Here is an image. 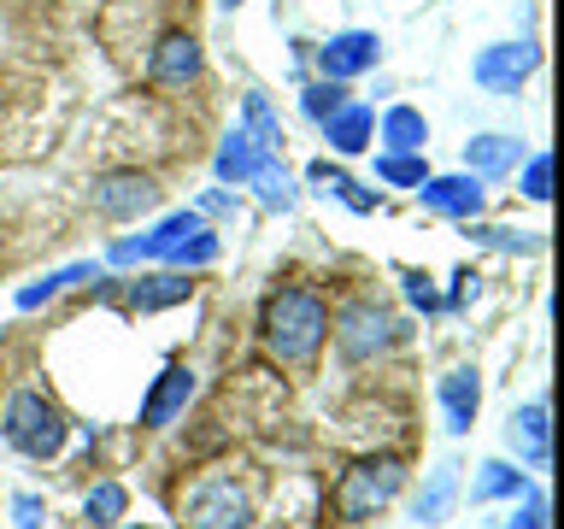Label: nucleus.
I'll return each instance as SVG.
<instances>
[{
	"label": "nucleus",
	"mask_w": 564,
	"mask_h": 529,
	"mask_svg": "<svg viewBox=\"0 0 564 529\" xmlns=\"http://www.w3.org/2000/svg\"><path fill=\"white\" fill-rule=\"evenodd\" d=\"M259 335H264V353H271L276 365H312L317 347H324L329 335V306L324 294L312 289H276L271 300H264L259 312Z\"/></svg>",
	"instance_id": "nucleus-1"
},
{
	"label": "nucleus",
	"mask_w": 564,
	"mask_h": 529,
	"mask_svg": "<svg viewBox=\"0 0 564 529\" xmlns=\"http://www.w3.org/2000/svg\"><path fill=\"white\" fill-rule=\"evenodd\" d=\"M176 518H183V529H253V494L241 476L206 471L176 494Z\"/></svg>",
	"instance_id": "nucleus-2"
},
{
	"label": "nucleus",
	"mask_w": 564,
	"mask_h": 529,
	"mask_svg": "<svg viewBox=\"0 0 564 529\" xmlns=\"http://www.w3.org/2000/svg\"><path fill=\"white\" fill-rule=\"evenodd\" d=\"M405 488V458L400 453H377V458H359L335 476V518L341 523H365L377 518L382 506H394V494Z\"/></svg>",
	"instance_id": "nucleus-3"
},
{
	"label": "nucleus",
	"mask_w": 564,
	"mask_h": 529,
	"mask_svg": "<svg viewBox=\"0 0 564 529\" xmlns=\"http://www.w3.org/2000/svg\"><path fill=\"white\" fill-rule=\"evenodd\" d=\"M0 435H7V447H18L24 458H53L65 447L70 423H65V412L47 395L18 388V395L7 400V412H0Z\"/></svg>",
	"instance_id": "nucleus-4"
},
{
	"label": "nucleus",
	"mask_w": 564,
	"mask_h": 529,
	"mask_svg": "<svg viewBox=\"0 0 564 529\" xmlns=\"http://www.w3.org/2000/svg\"><path fill=\"white\" fill-rule=\"evenodd\" d=\"M394 335H400V324L377 306V300H347V306L335 312V347H341L347 365L382 359V353L394 347Z\"/></svg>",
	"instance_id": "nucleus-5"
},
{
	"label": "nucleus",
	"mask_w": 564,
	"mask_h": 529,
	"mask_svg": "<svg viewBox=\"0 0 564 529\" xmlns=\"http://www.w3.org/2000/svg\"><path fill=\"white\" fill-rule=\"evenodd\" d=\"M194 395H200V377H194L188 365H165L153 377L148 400H141V430H171V423L194 406Z\"/></svg>",
	"instance_id": "nucleus-6"
},
{
	"label": "nucleus",
	"mask_w": 564,
	"mask_h": 529,
	"mask_svg": "<svg viewBox=\"0 0 564 529\" xmlns=\"http://www.w3.org/2000/svg\"><path fill=\"white\" fill-rule=\"evenodd\" d=\"M541 65V47L535 42H500V47H482L476 53V65H470V77L494 88V95H518L523 77Z\"/></svg>",
	"instance_id": "nucleus-7"
},
{
	"label": "nucleus",
	"mask_w": 564,
	"mask_h": 529,
	"mask_svg": "<svg viewBox=\"0 0 564 529\" xmlns=\"http://www.w3.org/2000/svg\"><path fill=\"white\" fill-rule=\"evenodd\" d=\"M159 206V183L148 171H106L95 176V212L100 218H141Z\"/></svg>",
	"instance_id": "nucleus-8"
},
{
	"label": "nucleus",
	"mask_w": 564,
	"mask_h": 529,
	"mask_svg": "<svg viewBox=\"0 0 564 529\" xmlns=\"http://www.w3.org/2000/svg\"><path fill=\"white\" fill-rule=\"evenodd\" d=\"M417 201L441 212V218H482V206H488V194H482V176H470V171H453V176H423L417 183Z\"/></svg>",
	"instance_id": "nucleus-9"
},
{
	"label": "nucleus",
	"mask_w": 564,
	"mask_h": 529,
	"mask_svg": "<svg viewBox=\"0 0 564 529\" xmlns=\"http://www.w3.org/2000/svg\"><path fill=\"white\" fill-rule=\"evenodd\" d=\"M382 60V42L370 30H341V35H329L324 47H317V71H324L329 83H352V77H365L370 65Z\"/></svg>",
	"instance_id": "nucleus-10"
},
{
	"label": "nucleus",
	"mask_w": 564,
	"mask_h": 529,
	"mask_svg": "<svg viewBox=\"0 0 564 529\" xmlns=\"http://www.w3.org/2000/svg\"><path fill=\"white\" fill-rule=\"evenodd\" d=\"M506 447L518 453V465H529V471H546V465H553V423H546V400L523 406V412H511Z\"/></svg>",
	"instance_id": "nucleus-11"
},
{
	"label": "nucleus",
	"mask_w": 564,
	"mask_h": 529,
	"mask_svg": "<svg viewBox=\"0 0 564 529\" xmlns=\"http://www.w3.org/2000/svg\"><path fill=\"white\" fill-rule=\"evenodd\" d=\"M148 77L159 88H188L200 77V42H194L188 30H171L153 42V60H148Z\"/></svg>",
	"instance_id": "nucleus-12"
},
{
	"label": "nucleus",
	"mask_w": 564,
	"mask_h": 529,
	"mask_svg": "<svg viewBox=\"0 0 564 529\" xmlns=\"http://www.w3.org/2000/svg\"><path fill=\"white\" fill-rule=\"evenodd\" d=\"M435 395H441V412H447V430L470 435L476 412H482V377H476L470 365H458V370H447V377L435 382Z\"/></svg>",
	"instance_id": "nucleus-13"
},
{
	"label": "nucleus",
	"mask_w": 564,
	"mask_h": 529,
	"mask_svg": "<svg viewBox=\"0 0 564 529\" xmlns=\"http://www.w3.org/2000/svg\"><path fill=\"white\" fill-rule=\"evenodd\" d=\"M188 294H194L188 271H148V277H135L130 289H123L130 312H165V306H176V300H188Z\"/></svg>",
	"instance_id": "nucleus-14"
},
{
	"label": "nucleus",
	"mask_w": 564,
	"mask_h": 529,
	"mask_svg": "<svg viewBox=\"0 0 564 529\" xmlns=\"http://www.w3.org/2000/svg\"><path fill=\"white\" fill-rule=\"evenodd\" d=\"M264 159H271V148H259V141L247 136V130H229V136L218 141V159H212V171H218V183H236V188H241L247 176L264 165Z\"/></svg>",
	"instance_id": "nucleus-15"
},
{
	"label": "nucleus",
	"mask_w": 564,
	"mask_h": 529,
	"mask_svg": "<svg viewBox=\"0 0 564 529\" xmlns=\"http://www.w3.org/2000/svg\"><path fill=\"white\" fill-rule=\"evenodd\" d=\"M518 159H523L518 136H476V141H465V171L470 176H506V171H518Z\"/></svg>",
	"instance_id": "nucleus-16"
},
{
	"label": "nucleus",
	"mask_w": 564,
	"mask_h": 529,
	"mask_svg": "<svg viewBox=\"0 0 564 529\" xmlns=\"http://www.w3.org/2000/svg\"><path fill=\"white\" fill-rule=\"evenodd\" d=\"M453 500H458V465H453V458H441V465L430 471V483H423V494H417L412 518H417L423 529H435V523H447Z\"/></svg>",
	"instance_id": "nucleus-17"
},
{
	"label": "nucleus",
	"mask_w": 564,
	"mask_h": 529,
	"mask_svg": "<svg viewBox=\"0 0 564 529\" xmlns=\"http://www.w3.org/2000/svg\"><path fill=\"white\" fill-rule=\"evenodd\" d=\"M324 136H329V148H335V153H365V148H370V136H377V118H370V106L347 100L341 112H329V118H324Z\"/></svg>",
	"instance_id": "nucleus-18"
},
{
	"label": "nucleus",
	"mask_w": 564,
	"mask_h": 529,
	"mask_svg": "<svg viewBox=\"0 0 564 529\" xmlns=\"http://www.w3.org/2000/svg\"><path fill=\"white\" fill-rule=\"evenodd\" d=\"M529 488V476L518 465H506V458H488V465H476V483H470V500L488 506V500H518Z\"/></svg>",
	"instance_id": "nucleus-19"
},
{
	"label": "nucleus",
	"mask_w": 564,
	"mask_h": 529,
	"mask_svg": "<svg viewBox=\"0 0 564 529\" xmlns=\"http://www.w3.org/2000/svg\"><path fill=\"white\" fill-rule=\"evenodd\" d=\"M423 141H430L423 112H412V106H388L382 112V148L388 153H423Z\"/></svg>",
	"instance_id": "nucleus-20"
},
{
	"label": "nucleus",
	"mask_w": 564,
	"mask_h": 529,
	"mask_svg": "<svg viewBox=\"0 0 564 529\" xmlns=\"http://www.w3.org/2000/svg\"><path fill=\"white\" fill-rule=\"evenodd\" d=\"M83 277H95V264H88V259H83V264H65V271H47L42 282H24V289L12 294V306H18V312H35V306H47L53 294H65L70 282H83Z\"/></svg>",
	"instance_id": "nucleus-21"
},
{
	"label": "nucleus",
	"mask_w": 564,
	"mask_h": 529,
	"mask_svg": "<svg viewBox=\"0 0 564 529\" xmlns=\"http://www.w3.org/2000/svg\"><path fill=\"white\" fill-rule=\"evenodd\" d=\"M218 253H224V241L212 236L206 224H200V229H188L183 241H171V247H165L171 271H200V264H212V259H218Z\"/></svg>",
	"instance_id": "nucleus-22"
},
{
	"label": "nucleus",
	"mask_w": 564,
	"mask_h": 529,
	"mask_svg": "<svg viewBox=\"0 0 564 529\" xmlns=\"http://www.w3.org/2000/svg\"><path fill=\"white\" fill-rule=\"evenodd\" d=\"M312 183H324V188L335 194V201H341L347 212H359V218H365V212H377V194H370L365 183H352L347 171H335V165H324V159H317V165H312Z\"/></svg>",
	"instance_id": "nucleus-23"
},
{
	"label": "nucleus",
	"mask_w": 564,
	"mask_h": 529,
	"mask_svg": "<svg viewBox=\"0 0 564 529\" xmlns=\"http://www.w3.org/2000/svg\"><path fill=\"white\" fill-rule=\"evenodd\" d=\"M247 183H253L259 206H271V212H289V206H294V183H289V171H282V159H276V153L264 159V165L247 176Z\"/></svg>",
	"instance_id": "nucleus-24"
},
{
	"label": "nucleus",
	"mask_w": 564,
	"mask_h": 529,
	"mask_svg": "<svg viewBox=\"0 0 564 529\" xmlns=\"http://www.w3.org/2000/svg\"><path fill=\"white\" fill-rule=\"evenodd\" d=\"M241 118H247L241 130L253 136L259 148H271V153L282 148V123H276V112H271V100H264L259 88H253V95H241Z\"/></svg>",
	"instance_id": "nucleus-25"
},
{
	"label": "nucleus",
	"mask_w": 564,
	"mask_h": 529,
	"mask_svg": "<svg viewBox=\"0 0 564 529\" xmlns=\"http://www.w3.org/2000/svg\"><path fill=\"white\" fill-rule=\"evenodd\" d=\"M123 506H130V494H123V483H95L83 494V518L95 529H112L123 518Z\"/></svg>",
	"instance_id": "nucleus-26"
},
{
	"label": "nucleus",
	"mask_w": 564,
	"mask_h": 529,
	"mask_svg": "<svg viewBox=\"0 0 564 529\" xmlns=\"http://www.w3.org/2000/svg\"><path fill=\"white\" fill-rule=\"evenodd\" d=\"M470 241H476V247H494V253H541V236H529V229L476 224V218H470Z\"/></svg>",
	"instance_id": "nucleus-27"
},
{
	"label": "nucleus",
	"mask_w": 564,
	"mask_h": 529,
	"mask_svg": "<svg viewBox=\"0 0 564 529\" xmlns=\"http://www.w3.org/2000/svg\"><path fill=\"white\" fill-rule=\"evenodd\" d=\"M341 106H347V88H341V83H329V77H317V83L300 88V112L317 118V123H324L329 112H341Z\"/></svg>",
	"instance_id": "nucleus-28"
},
{
	"label": "nucleus",
	"mask_w": 564,
	"mask_h": 529,
	"mask_svg": "<svg viewBox=\"0 0 564 529\" xmlns=\"http://www.w3.org/2000/svg\"><path fill=\"white\" fill-rule=\"evenodd\" d=\"M377 176H382V183H394V188H417L430 171H423L417 153H382L377 159Z\"/></svg>",
	"instance_id": "nucleus-29"
},
{
	"label": "nucleus",
	"mask_w": 564,
	"mask_h": 529,
	"mask_svg": "<svg viewBox=\"0 0 564 529\" xmlns=\"http://www.w3.org/2000/svg\"><path fill=\"white\" fill-rule=\"evenodd\" d=\"M546 194H553V159L535 153V159L523 165V201H535V206H541Z\"/></svg>",
	"instance_id": "nucleus-30"
},
{
	"label": "nucleus",
	"mask_w": 564,
	"mask_h": 529,
	"mask_svg": "<svg viewBox=\"0 0 564 529\" xmlns=\"http://www.w3.org/2000/svg\"><path fill=\"white\" fill-rule=\"evenodd\" d=\"M400 282H405V300H412V306H423V312H435V306H441L435 289H430V277H423V271H400Z\"/></svg>",
	"instance_id": "nucleus-31"
},
{
	"label": "nucleus",
	"mask_w": 564,
	"mask_h": 529,
	"mask_svg": "<svg viewBox=\"0 0 564 529\" xmlns=\"http://www.w3.org/2000/svg\"><path fill=\"white\" fill-rule=\"evenodd\" d=\"M506 529H546V494L535 488V494H529V506L518 511V518H511Z\"/></svg>",
	"instance_id": "nucleus-32"
},
{
	"label": "nucleus",
	"mask_w": 564,
	"mask_h": 529,
	"mask_svg": "<svg viewBox=\"0 0 564 529\" xmlns=\"http://www.w3.org/2000/svg\"><path fill=\"white\" fill-rule=\"evenodd\" d=\"M194 212H200V218H206V212H212V218H229V212H236V194H229V188H206Z\"/></svg>",
	"instance_id": "nucleus-33"
},
{
	"label": "nucleus",
	"mask_w": 564,
	"mask_h": 529,
	"mask_svg": "<svg viewBox=\"0 0 564 529\" xmlns=\"http://www.w3.org/2000/svg\"><path fill=\"white\" fill-rule=\"evenodd\" d=\"M12 523L18 529H42V500H35V494H18V500H12Z\"/></svg>",
	"instance_id": "nucleus-34"
},
{
	"label": "nucleus",
	"mask_w": 564,
	"mask_h": 529,
	"mask_svg": "<svg viewBox=\"0 0 564 529\" xmlns=\"http://www.w3.org/2000/svg\"><path fill=\"white\" fill-rule=\"evenodd\" d=\"M218 7H229V12H236V7H241V0H218Z\"/></svg>",
	"instance_id": "nucleus-35"
}]
</instances>
